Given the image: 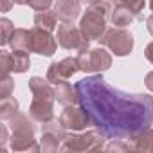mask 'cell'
<instances>
[{"instance_id":"14","label":"cell","mask_w":153,"mask_h":153,"mask_svg":"<svg viewBox=\"0 0 153 153\" xmlns=\"http://www.w3.org/2000/svg\"><path fill=\"white\" fill-rule=\"evenodd\" d=\"M81 6L83 4L79 2V0H56L54 13H56V16H58L59 22L70 24V22H74L76 18L79 16Z\"/></svg>"},{"instance_id":"33","label":"cell","mask_w":153,"mask_h":153,"mask_svg":"<svg viewBox=\"0 0 153 153\" xmlns=\"http://www.w3.org/2000/svg\"><path fill=\"white\" fill-rule=\"evenodd\" d=\"M79 2H81V4H85V6H90L92 2H96V0H79Z\"/></svg>"},{"instance_id":"23","label":"cell","mask_w":153,"mask_h":153,"mask_svg":"<svg viewBox=\"0 0 153 153\" xmlns=\"http://www.w3.org/2000/svg\"><path fill=\"white\" fill-rule=\"evenodd\" d=\"M114 4H121L124 7H128L135 16H140L142 9H144V4H146V0H112Z\"/></svg>"},{"instance_id":"28","label":"cell","mask_w":153,"mask_h":153,"mask_svg":"<svg viewBox=\"0 0 153 153\" xmlns=\"http://www.w3.org/2000/svg\"><path fill=\"white\" fill-rule=\"evenodd\" d=\"M144 56H146V59L153 65V42H149V43L146 45V49H144Z\"/></svg>"},{"instance_id":"3","label":"cell","mask_w":153,"mask_h":153,"mask_svg":"<svg viewBox=\"0 0 153 153\" xmlns=\"http://www.w3.org/2000/svg\"><path fill=\"white\" fill-rule=\"evenodd\" d=\"M105 135L96 128L85 133H67L59 151H99L105 148Z\"/></svg>"},{"instance_id":"11","label":"cell","mask_w":153,"mask_h":153,"mask_svg":"<svg viewBox=\"0 0 153 153\" xmlns=\"http://www.w3.org/2000/svg\"><path fill=\"white\" fill-rule=\"evenodd\" d=\"M31 67V59L29 54L24 51H13V52H6L2 51L0 54V68H2V74H22L25 70H29Z\"/></svg>"},{"instance_id":"32","label":"cell","mask_w":153,"mask_h":153,"mask_svg":"<svg viewBox=\"0 0 153 153\" xmlns=\"http://www.w3.org/2000/svg\"><path fill=\"white\" fill-rule=\"evenodd\" d=\"M13 2H15V4H18V6H25L29 0H13Z\"/></svg>"},{"instance_id":"21","label":"cell","mask_w":153,"mask_h":153,"mask_svg":"<svg viewBox=\"0 0 153 153\" xmlns=\"http://www.w3.org/2000/svg\"><path fill=\"white\" fill-rule=\"evenodd\" d=\"M15 114H18V101L15 97H4L0 103V119L2 121H9Z\"/></svg>"},{"instance_id":"34","label":"cell","mask_w":153,"mask_h":153,"mask_svg":"<svg viewBox=\"0 0 153 153\" xmlns=\"http://www.w3.org/2000/svg\"><path fill=\"white\" fill-rule=\"evenodd\" d=\"M149 7H151V11H153V0H149Z\"/></svg>"},{"instance_id":"20","label":"cell","mask_w":153,"mask_h":153,"mask_svg":"<svg viewBox=\"0 0 153 153\" xmlns=\"http://www.w3.org/2000/svg\"><path fill=\"white\" fill-rule=\"evenodd\" d=\"M34 25L40 27V29H43V31L52 33L58 27V16H56L54 11H49V9L47 11H36V15H34Z\"/></svg>"},{"instance_id":"31","label":"cell","mask_w":153,"mask_h":153,"mask_svg":"<svg viewBox=\"0 0 153 153\" xmlns=\"http://www.w3.org/2000/svg\"><path fill=\"white\" fill-rule=\"evenodd\" d=\"M146 27H148V31H149V34L153 36V13L146 18Z\"/></svg>"},{"instance_id":"24","label":"cell","mask_w":153,"mask_h":153,"mask_svg":"<svg viewBox=\"0 0 153 153\" xmlns=\"http://www.w3.org/2000/svg\"><path fill=\"white\" fill-rule=\"evenodd\" d=\"M15 90V81L11 79L9 74H2V79H0V97H9Z\"/></svg>"},{"instance_id":"5","label":"cell","mask_w":153,"mask_h":153,"mask_svg":"<svg viewBox=\"0 0 153 153\" xmlns=\"http://www.w3.org/2000/svg\"><path fill=\"white\" fill-rule=\"evenodd\" d=\"M99 42L103 45H106L115 56H128L133 51V36L124 31L123 27H114V29H106V33L99 38Z\"/></svg>"},{"instance_id":"2","label":"cell","mask_w":153,"mask_h":153,"mask_svg":"<svg viewBox=\"0 0 153 153\" xmlns=\"http://www.w3.org/2000/svg\"><path fill=\"white\" fill-rule=\"evenodd\" d=\"M29 117L31 115L18 112L9 121H6L11 130L9 144L13 151H40V142L36 139V128Z\"/></svg>"},{"instance_id":"1","label":"cell","mask_w":153,"mask_h":153,"mask_svg":"<svg viewBox=\"0 0 153 153\" xmlns=\"http://www.w3.org/2000/svg\"><path fill=\"white\" fill-rule=\"evenodd\" d=\"M81 106L106 139H128L153 123V97L114 88L101 74L76 83Z\"/></svg>"},{"instance_id":"6","label":"cell","mask_w":153,"mask_h":153,"mask_svg":"<svg viewBox=\"0 0 153 153\" xmlns=\"http://www.w3.org/2000/svg\"><path fill=\"white\" fill-rule=\"evenodd\" d=\"M67 130L61 126L59 119H51L42 124V139H40V151L43 153H54L59 151L63 137Z\"/></svg>"},{"instance_id":"19","label":"cell","mask_w":153,"mask_h":153,"mask_svg":"<svg viewBox=\"0 0 153 153\" xmlns=\"http://www.w3.org/2000/svg\"><path fill=\"white\" fill-rule=\"evenodd\" d=\"M133 18H135V15L121 4H115L112 9V15H110V20L115 27H126V25L133 24Z\"/></svg>"},{"instance_id":"9","label":"cell","mask_w":153,"mask_h":153,"mask_svg":"<svg viewBox=\"0 0 153 153\" xmlns=\"http://www.w3.org/2000/svg\"><path fill=\"white\" fill-rule=\"evenodd\" d=\"M79 29L83 31V34L90 42L92 40H99L106 33V16L101 15L99 11L92 9V7H88L87 13L79 20Z\"/></svg>"},{"instance_id":"16","label":"cell","mask_w":153,"mask_h":153,"mask_svg":"<svg viewBox=\"0 0 153 153\" xmlns=\"http://www.w3.org/2000/svg\"><path fill=\"white\" fill-rule=\"evenodd\" d=\"M56 101L68 106V105H76L79 103V94H78V88L76 85L72 87L68 81H61L56 85Z\"/></svg>"},{"instance_id":"8","label":"cell","mask_w":153,"mask_h":153,"mask_svg":"<svg viewBox=\"0 0 153 153\" xmlns=\"http://www.w3.org/2000/svg\"><path fill=\"white\" fill-rule=\"evenodd\" d=\"M59 123L67 131H83L87 126L92 124L88 112L83 106H76V105H68L59 114Z\"/></svg>"},{"instance_id":"17","label":"cell","mask_w":153,"mask_h":153,"mask_svg":"<svg viewBox=\"0 0 153 153\" xmlns=\"http://www.w3.org/2000/svg\"><path fill=\"white\" fill-rule=\"evenodd\" d=\"M29 90L33 92V96H38V97H54L56 99V87H52V83L45 78H34L29 79Z\"/></svg>"},{"instance_id":"30","label":"cell","mask_w":153,"mask_h":153,"mask_svg":"<svg viewBox=\"0 0 153 153\" xmlns=\"http://www.w3.org/2000/svg\"><path fill=\"white\" fill-rule=\"evenodd\" d=\"M13 4H15L13 0H2V13H7V11L11 9Z\"/></svg>"},{"instance_id":"4","label":"cell","mask_w":153,"mask_h":153,"mask_svg":"<svg viewBox=\"0 0 153 153\" xmlns=\"http://www.w3.org/2000/svg\"><path fill=\"white\" fill-rule=\"evenodd\" d=\"M76 58L79 63V70L87 74H101L112 67V54L106 52L103 47H96L92 51H79Z\"/></svg>"},{"instance_id":"22","label":"cell","mask_w":153,"mask_h":153,"mask_svg":"<svg viewBox=\"0 0 153 153\" xmlns=\"http://www.w3.org/2000/svg\"><path fill=\"white\" fill-rule=\"evenodd\" d=\"M13 33H15V25L11 20H7V18L0 20V45H7Z\"/></svg>"},{"instance_id":"27","label":"cell","mask_w":153,"mask_h":153,"mask_svg":"<svg viewBox=\"0 0 153 153\" xmlns=\"http://www.w3.org/2000/svg\"><path fill=\"white\" fill-rule=\"evenodd\" d=\"M9 126L7 124H0V148H2V151L6 149V144L9 142Z\"/></svg>"},{"instance_id":"13","label":"cell","mask_w":153,"mask_h":153,"mask_svg":"<svg viewBox=\"0 0 153 153\" xmlns=\"http://www.w3.org/2000/svg\"><path fill=\"white\" fill-rule=\"evenodd\" d=\"M54 97H38L33 96V103L29 106V115L34 123H47L54 119Z\"/></svg>"},{"instance_id":"18","label":"cell","mask_w":153,"mask_h":153,"mask_svg":"<svg viewBox=\"0 0 153 153\" xmlns=\"http://www.w3.org/2000/svg\"><path fill=\"white\" fill-rule=\"evenodd\" d=\"M9 45L13 51H24V52H31V29H24V27H18L15 29L11 40H9Z\"/></svg>"},{"instance_id":"25","label":"cell","mask_w":153,"mask_h":153,"mask_svg":"<svg viewBox=\"0 0 153 153\" xmlns=\"http://www.w3.org/2000/svg\"><path fill=\"white\" fill-rule=\"evenodd\" d=\"M106 151H130V146L126 139H114L108 146H105Z\"/></svg>"},{"instance_id":"12","label":"cell","mask_w":153,"mask_h":153,"mask_svg":"<svg viewBox=\"0 0 153 153\" xmlns=\"http://www.w3.org/2000/svg\"><path fill=\"white\" fill-rule=\"evenodd\" d=\"M58 42L54 40L52 33L43 31L40 27H33L31 29V52L42 54V56H52L56 52Z\"/></svg>"},{"instance_id":"7","label":"cell","mask_w":153,"mask_h":153,"mask_svg":"<svg viewBox=\"0 0 153 153\" xmlns=\"http://www.w3.org/2000/svg\"><path fill=\"white\" fill-rule=\"evenodd\" d=\"M56 38H58V43L67 51H87L90 45V40L83 34V31L79 27H74L72 22L61 24L58 27Z\"/></svg>"},{"instance_id":"29","label":"cell","mask_w":153,"mask_h":153,"mask_svg":"<svg viewBox=\"0 0 153 153\" xmlns=\"http://www.w3.org/2000/svg\"><path fill=\"white\" fill-rule=\"evenodd\" d=\"M144 83H146L148 90H151V92H153V70L146 74V79H144Z\"/></svg>"},{"instance_id":"15","label":"cell","mask_w":153,"mask_h":153,"mask_svg":"<svg viewBox=\"0 0 153 153\" xmlns=\"http://www.w3.org/2000/svg\"><path fill=\"white\" fill-rule=\"evenodd\" d=\"M130 151H144V153H151L153 151V128L148 126L133 135H130L126 139Z\"/></svg>"},{"instance_id":"26","label":"cell","mask_w":153,"mask_h":153,"mask_svg":"<svg viewBox=\"0 0 153 153\" xmlns=\"http://www.w3.org/2000/svg\"><path fill=\"white\" fill-rule=\"evenodd\" d=\"M54 0H29V7L34 9V11H47L51 6H52Z\"/></svg>"},{"instance_id":"10","label":"cell","mask_w":153,"mask_h":153,"mask_svg":"<svg viewBox=\"0 0 153 153\" xmlns=\"http://www.w3.org/2000/svg\"><path fill=\"white\" fill-rule=\"evenodd\" d=\"M76 72H79L78 58H63L61 61H52L47 68V79L52 85L70 79Z\"/></svg>"}]
</instances>
